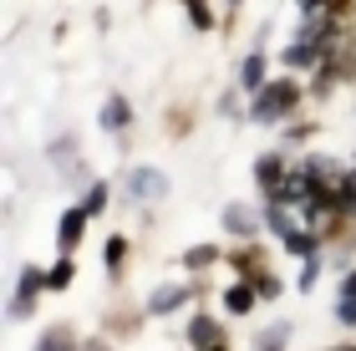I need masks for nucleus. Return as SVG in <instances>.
I'll return each instance as SVG.
<instances>
[{
	"instance_id": "f257e3e1",
	"label": "nucleus",
	"mask_w": 356,
	"mask_h": 351,
	"mask_svg": "<svg viewBox=\"0 0 356 351\" xmlns=\"http://www.w3.org/2000/svg\"><path fill=\"white\" fill-rule=\"evenodd\" d=\"M300 82H290V76H280V82H270L265 92H254V102H250V122H260V127H275L280 117H290L300 107Z\"/></svg>"
},
{
	"instance_id": "f03ea898",
	"label": "nucleus",
	"mask_w": 356,
	"mask_h": 351,
	"mask_svg": "<svg viewBox=\"0 0 356 351\" xmlns=\"http://www.w3.org/2000/svg\"><path fill=\"white\" fill-rule=\"evenodd\" d=\"M168 173L163 168H153V163H133L122 173V199H133V204H163L168 199Z\"/></svg>"
},
{
	"instance_id": "7ed1b4c3",
	"label": "nucleus",
	"mask_w": 356,
	"mask_h": 351,
	"mask_svg": "<svg viewBox=\"0 0 356 351\" xmlns=\"http://www.w3.org/2000/svg\"><path fill=\"white\" fill-rule=\"evenodd\" d=\"M219 219H224V229H229L234 239H245V245H254V239H260V225H265V214H254L250 204H239V199L224 204Z\"/></svg>"
},
{
	"instance_id": "20e7f679",
	"label": "nucleus",
	"mask_w": 356,
	"mask_h": 351,
	"mask_svg": "<svg viewBox=\"0 0 356 351\" xmlns=\"http://www.w3.org/2000/svg\"><path fill=\"white\" fill-rule=\"evenodd\" d=\"M87 219H92V214L82 209V204H72V209L56 219V250H61V254H76V250H82V239H87Z\"/></svg>"
},
{
	"instance_id": "39448f33",
	"label": "nucleus",
	"mask_w": 356,
	"mask_h": 351,
	"mask_svg": "<svg viewBox=\"0 0 356 351\" xmlns=\"http://www.w3.org/2000/svg\"><path fill=\"white\" fill-rule=\"evenodd\" d=\"M193 295H199V285H158V291H148V316H168L178 306H188Z\"/></svg>"
},
{
	"instance_id": "423d86ee",
	"label": "nucleus",
	"mask_w": 356,
	"mask_h": 351,
	"mask_svg": "<svg viewBox=\"0 0 356 351\" xmlns=\"http://www.w3.org/2000/svg\"><path fill=\"white\" fill-rule=\"evenodd\" d=\"M321 61H326L321 41H305V36H296V41L280 51V67H285V72H305V67H321Z\"/></svg>"
},
{
	"instance_id": "0eeeda50",
	"label": "nucleus",
	"mask_w": 356,
	"mask_h": 351,
	"mask_svg": "<svg viewBox=\"0 0 356 351\" xmlns=\"http://www.w3.org/2000/svg\"><path fill=\"white\" fill-rule=\"evenodd\" d=\"M285 179H290L285 153H260V158H254V183H260V194H275Z\"/></svg>"
},
{
	"instance_id": "6e6552de",
	"label": "nucleus",
	"mask_w": 356,
	"mask_h": 351,
	"mask_svg": "<svg viewBox=\"0 0 356 351\" xmlns=\"http://www.w3.org/2000/svg\"><path fill=\"white\" fill-rule=\"evenodd\" d=\"M265 87H270V61H265L260 46H254V51L239 61V92H250V97H254V92H265Z\"/></svg>"
},
{
	"instance_id": "1a4fd4ad",
	"label": "nucleus",
	"mask_w": 356,
	"mask_h": 351,
	"mask_svg": "<svg viewBox=\"0 0 356 351\" xmlns=\"http://www.w3.org/2000/svg\"><path fill=\"white\" fill-rule=\"evenodd\" d=\"M97 122H102V133H127V127H133V102H127L122 92H112L102 102V113H97Z\"/></svg>"
},
{
	"instance_id": "9d476101",
	"label": "nucleus",
	"mask_w": 356,
	"mask_h": 351,
	"mask_svg": "<svg viewBox=\"0 0 356 351\" xmlns=\"http://www.w3.org/2000/svg\"><path fill=\"white\" fill-rule=\"evenodd\" d=\"M31 351H82V341H76V331L67 326V321H56V326H46L41 336H36V346Z\"/></svg>"
},
{
	"instance_id": "9b49d317",
	"label": "nucleus",
	"mask_w": 356,
	"mask_h": 351,
	"mask_svg": "<svg viewBox=\"0 0 356 351\" xmlns=\"http://www.w3.org/2000/svg\"><path fill=\"white\" fill-rule=\"evenodd\" d=\"M184 336H188L193 351H209V346H219V341H224L214 316H188V331H184Z\"/></svg>"
},
{
	"instance_id": "f8f14e48",
	"label": "nucleus",
	"mask_w": 356,
	"mask_h": 351,
	"mask_svg": "<svg viewBox=\"0 0 356 351\" xmlns=\"http://www.w3.org/2000/svg\"><path fill=\"white\" fill-rule=\"evenodd\" d=\"M290 336H296V326H290V321L260 326V331H254V341H250V351H285V346H290Z\"/></svg>"
},
{
	"instance_id": "ddd939ff",
	"label": "nucleus",
	"mask_w": 356,
	"mask_h": 351,
	"mask_svg": "<svg viewBox=\"0 0 356 351\" xmlns=\"http://www.w3.org/2000/svg\"><path fill=\"white\" fill-rule=\"evenodd\" d=\"M254 300H260V291H254V280H234L229 291H224V311L229 316H250Z\"/></svg>"
},
{
	"instance_id": "4468645a",
	"label": "nucleus",
	"mask_w": 356,
	"mask_h": 351,
	"mask_svg": "<svg viewBox=\"0 0 356 351\" xmlns=\"http://www.w3.org/2000/svg\"><path fill=\"white\" fill-rule=\"evenodd\" d=\"M331 188H336V214H341V219H356V168H346Z\"/></svg>"
},
{
	"instance_id": "2eb2a0df",
	"label": "nucleus",
	"mask_w": 356,
	"mask_h": 351,
	"mask_svg": "<svg viewBox=\"0 0 356 351\" xmlns=\"http://www.w3.org/2000/svg\"><path fill=\"white\" fill-rule=\"evenodd\" d=\"M76 280V254H61V260L46 270V291H72Z\"/></svg>"
},
{
	"instance_id": "dca6fc26",
	"label": "nucleus",
	"mask_w": 356,
	"mask_h": 351,
	"mask_svg": "<svg viewBox=\"0 0 356 351\" xmlns=\"http://www.w3.org/2000/svg\"><path fill=\"white\" fill-rule=\"evenodd\" d=\"M107 199H112V188H107L102 179H97V183H87V199H82V209L97 219V214H107Z\"/></svg>"
},
{
	"instance_id": "f3484780",
	"label": "nucleus",
	"mask_w": 356,
	"mask_h": 351,
	"mask_svg": "<svg viewBox=\"0 0 356 351\" xmlns=\"http://www.w3.org/2000/svg\"><path fill=\"white\" fill-rule=\"evenodd\" d=\"M122 260H127V239H122V234H112V239H107V250H102L107 275H118V270H122Z\"/></svg>"
},
{
	"instance_id": "a211bd4d",
	"label": "nucleus",
	"mask_w": 356,
	"mask_h": 351,
	"mask_svg": "<svg viewBox=\"0 0 356 351\" xmlns=\"http://www.w3.org/2000/svg\"><path fill=\"white\" fill-rule=\"evenodd\" d=\"M321 270H326V254H311V260H305V265H300V280H296V285H300V291H316V280H321Z\"/></svg>"
},
{
	"instance_id": "6ab92c4d",
	"label": "nucleus",
	"mask_w": 356,
	"mask_h": 351,
	"mask_svg": "<svg viewBox=\"0 0 356 351\" xmlns=\"http://www.w3.org/2000/svg\"><path fill=\"white\" fill-rule=\"evenodd\" d=\"M184 10H188V21L199 31H214V10H209V0H184Z\"/></svg>"
},
{
	"instance_id": "aec40b11",
	"label": "nucleus",
	"mask_w": 356,
	"mask_h": 351,
	"mask_svg": "<svg viewBox=\"0 0 356 351\" xmlns=\"http://www.w3.org/2000/svg\"><path fill=\"white\" fill-rule=\"evenodd\" d=\"M219 260V250L214 245H199V250H184V265L188 270H204V265H214Z\"/></svg>"
},
{
	"instance_id": "412c9836",
	"label": "nucleus",
	"mask_w": 356,
	"mask_h": 351,
	"mask_svg": "<svg viewBox=\"0 0 356 351\" xmlns=\"http://www.w3.org/2000/svg\"><path fill=\"white\" fill-rule=\"evenodd\" d=\"M254 291H260V300H275V295H280V280L265 270V275H254Z\"/></svg>"
},
{
	"instance_id": "4be33fe9",
	"label": "nucleus",
	"mask_w": 356,
	"mask_h": 351,
	"mask_svg": "<svg viewBox=\"0 0 356 351\" xmlns=\"http://www.w3.org/2000/svg\"><path fill=\"white\" fill-rule=\"evenodd\" d=\"M336 321L346 331H356V300H336Z\"/></svg>"
},
{
	"instance_id": "5701e85b",
	"label": "nucleus",
	"mask_w": 356,
	"mask_h": 351,
	"mask_svg": "<svg viewBox=\"0 0 356 351\" xmlns=\"http://www.w3.org/2000/svg\"><path fill=\"white\" fill-rule=\"evenodd\" d=\"M336 300H356V270H346V275H341V291H336Z\"/></svg>"
},
{
	"instance_id": "b1692460",
	"label": "nucleus",
	"mask_w": 356,
	"mask_h": 351,
	"mask_svg": "<svg viewBox=\"0 0 356 351\" xmlns=\"http://www.w3.org/2000/svg\"><path fill=\"white\" fill-rule=\"evenodd\" d=\"M82 351H118V346H112V341H97V336H92V341H82Z\"/></svg>"
},
{
	"instance_id": "393cba45",
	"label": "nucleus",
	"mask_w": 356,
	"mask_h": 351,
	"mask_svg": "<svg viewBox=\"0 0 356 351\" xmlns=\"http://www.w3.org/2000/svg\"><path fill=\"white\" fill-rule=\"evenodd\" d=\"M351 0H321V10H346Z\"/></svg>"
},
{
	"instance_id": "a878e982",
	"label": "nucleus",
	"mask_w": 356,
	"mask_h": 351,
	"mask_svg": "<svg viewBox=\"0 0 356 351\" xmlns=\"http://www.w3.org/2000/svg\"><path fill=\"white\" fill-rule=\"evenodd\" d=\"M209 351H229V346H224V341H219V346H209Z\"/></svg>"
},
{
	"instance_id": "bb28decb",
	"label": "nucleus",
	"mask_w": 356,
	"mask_h": 351,
	"mask_svg": "<svg viewBox=\"0 0 356 351\" xmlns=\"http://www.w3.org/2000/svg\"><path fill=\"white\" fill-rule=\"evenodd\" d=\"M336 351H356V346H336Z\"/></svg>"
}]
</instances>
